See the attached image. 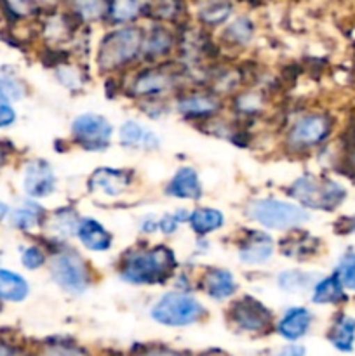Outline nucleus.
Listing matches in <instances>:
<instances>
[{"mask_svg":"<svg viewBox=\"0 0 355 356\" xmlns=\"http://www.w3.org/2000/svg\"><path fill=\"white\" fill-rule=\"evenodd\" d=\"M181 263L167 243H136L118 256L115 271L124 284L132 287H162L171 284Z\"/></svg>","mask_w":355,"mask_h":356,"instance_id":"1","label":"nucleus"},{"mask_svg":"<svg viewBox=\"0 0 355 356\" xmlns=\"http://www.w3.org/2000/svg\"><path fill=\"white\" fill-rule=\"evenodd\" d=\"M117 82L118 94L134 104L173 101L178 92L190 86L187 70L178 59L159 65H138Z\"/></svg>","mask_w":355,"mask_h":356,"instance_id":"2","label":"nucleus"},{"mask_svg":"<svg viewBox=\"0 0 355 356\" xmlns=\"http://www.w3.org/2000/svg\"><path fill=\"white\" fill-rule=\"evenodd\" d=\"M145 28L139 24L113 26L97 42L94 52L96 72L104 79H120L141 65Z\"/></svg>","mask_w":355,"mask_h":356,"instance_id":"3","label":"nucleus"},{"mask_svg":"<svg viewBox=\"0 0 355 356\" xmlns=\"http://www.w3.org/2000/svg\"><path fill=\"white\" fill-rule=\"evenodd\" d=\"M49 249V277L52 284L72 298L86 296L97 284L90 261L70 243H54Z\"/></svg>","mask_w":355,"mask_h":356,"instance_id":"4","label":"nucleus"},{"mask_svg":"<svg viewBox=\"0 0 355 356\" xmlns=\"http://www.w3.org/2000/svg\"><path fill=\"white\" fill-rule=\"evenodd\" d=\"M244 219L268 233H285L301 229L312 221V212L296 202L281 197H253L242 209Z\"/></svg>","mask_w":355,"mask_h":356,"instance_id":"5","label":"nucleus"},{"mask_svg":"<svg viewBox=\"0 0 355 356\" xmlns=\"http://www.w3.org/2000/svg\"><path fill=\"white\" fill-rule=\"evenodd\" d=\"M334 117L324 110L294 115L281 134V148L289 156H306L322 148L334 132Z\"/></svg>","mask_w":355,"mask_h":356,"instance_id":"6","label":"nucleus"},{"mask_svg":"<svg viewBox=\"0 0 355 356\" xmlns=\"http://www.w3.org/2000/svg\"><path fill=\"white\" fill-rule=\"evenodd\" d=\"M347 188L326 174L303 172L285 186V198L308 212H334L347 200Z\"/></svg>","mask_w":355,"mask_h":356,"instance_id":"7","label":"nucleus"},{"mask_svg":"<svg viewBox=\"0 0 355 356\" xmlns=\"http://www.w3.org/2000/svg\"><path fill=\"white\" fill-rule=\"evenodd\" d=\"M148 316L160 327L187 329L207 320L209 309L194 292L171 289L152 302Z\"/></svg>","mask_w":355,"mask_h":356,"instance_id":"8","label":"nucleus"},{"mask_svg":"<svg viewBox=\"0 0 355 356\" xmlns=\"http://www.w3.org/2000/svg\"><path fill=\"white\" fill-rule=\"evenodd\" d=\"M225 318L233 332L249 337L270 336L277 322L271 308L253 294H242L232 299L226 305Z\"/></svg>","mask_w":355,"mask_h":356,"instance_id":"9","label":"nucleus"},{"mask_svg":"<svg viewBox=\"0 0 355 356\" xmlns=\"http://www.w3.org/2000/svg\"><path fill=\"white\" fill-rule=\"evenodd\" d=\"M173 113L200 129L226 113V99L202 86H188L173 99Z\"/></svg>","mask_w":355,"mask_h":356,"instance_id":"10","label":"nucleus"},{"mask_svg":"<svg viewBox=\"0 0 355 356\" xmlns=\"http://www.w3.org/2000/svg\"><path fill=\"white\" fill-rule=\"evenodd\" d=\"M115 132L110 118L96 111H84L70 124L68 143L80 152L104 153L113 143Z\"/></svg>","mask_w":355,"mask_h":356,"instance_id":"11","label":"nucleus"},{"mask_svg":"<svg viewBox=\"0 0 355 356\" xmlns=\"http://www.w3.org/2000/svg\"><path fill=\"white\" fill-rule=\"evenodd\" d=\"M138 184V172L127 167H97L86 181L87 195L96 200H124Z\"/></svg>","mask_w":355,"mask_h":356,"instance_id":"12","label":"nucleus"},{"mask_svg":"<svg viewBox=\"0 0 355 356\" xmlns=\"http://www.w3.org/2000/svg\"><path fill=\"white\" fill-rule=\"evenodd\" d=\"M235 252L242 266L263 268L277 254V240L256 226L242 228L235 236Z\"/></svg>","mask_w":355,"mask_h":356,"instance_id":"13","label":"nucleus"},{"mask_svg":"<svg viewBox=\"0 0 355 356\" xmlns=\"http://www.w3.org/2000/svg\"><path fill=\"white\" fill-rule=\"evenodd\" d=\"M195 291L214 302H230L239 296L240 284L232 270L209 264L195 273Z\"/></svg>","mask_w":355,"mask_h":356,"instance_id":"14","label":"nucleus"},{"mask_svg":"<svg viewBox=\"0 0 355 356\" xmlns=\"http://www.w3.org/2000/svg\"><path fill=\"white\" fill-rule=\"evenodd\" d=\"M178 31L169 24L153 23L145 28L141 51V65H159L176 59Z\"/></svg>","mask_w":355,"mask_h":356,"instance_id":"15","label":"nucleus"},{"mask_svg":"<svg viewBox=\"0 0 355 356\" xmlns=\"http://www.w3.org/2000/svg\"><path fill=\"white\" fill-rule=\"evenodd\" d=\"M21 184H23V193L26 195V198L42 202L58 191L59 181L51 162L37 156L24 163Z\"/></svg>","mask_w":355,"mask_h":356,"instance_id":"16","label":"nucleus"},{"mask_svg":"<svg viewBox=\"0 0 355 356\" xmlns=\"http://www.w3.org/2000/svg\"><path fill=\"white\" fill-rule=\"evenodd\" d=\"M270 106V96L260 86H246L226 101V110L233 120L247 125L265 117Z\"/></svg>","mask_w":355,"mask_h":356,"instance_id":"17","label":"nucleus"},{"mask_svg":"<svg viewBox=\"0 0 355 356\" xmlns=\"http://www.w3.org/2000/svg\"><path fill=\"white\" fill-rule=\"evenodd\" d=\"M313 322H315V315L308 306H289L277 316L274 334H277L285 343H299L308 336Z\"/></svg>","mask_w":355,"mask_h":356,"instance_id":"18","label":"nucleus"},{"mask_svg":"<svg viewBox=\"0 0 355 356\" xmlns=\"http://www.w3.org/2000/svg\"><path fill=\"white\" fill-rule=\"evenodd\" d=\"M117 143L124 149L141 153H155L162 146L160 136L150 125L136 118H127L122 122L120 127L117 129Z\"/></svg>","mask_w":355,"mask_h":356,"instance_id":"19","label":"nucleus"},{"mask_svg":"<svg viewBox=\"0 0 355 356\" xmlns=\"http://www.w3.org/2000/svg\"><path fill=\"white\" fill-rule=\"evenodd\" d=\"M164 195L167 198L180 202H200L204 198V184H202L200 174L195 167L181 165L173 172L164 186Z\"/></svg>","mask_w":355,"mask_h":356,"instance_id":"20","label":"nucleus"},{"mask_svg":"<svg viewBox=\"0 0 355 356\" xmlns=\"http://www.w3.org/2000/svg\"><path fill=\"white\" fill-rule=\"evenodd\" d=\"M320 250H322V240L303 228L285 233L277 240V252L285 259L296 261V263H306L313 259L319 256Z\"/></svg>","mask_w":355,"mask_h":356,"instance_id":"21","label":"nucleus"},{"mask_svg":"<svg viewBox=\"0 0 355 356\" xmlns=\"http://www.w3.org/2000/svg\"><path fill=\"white\" fill-rule=\"evenodd\" d=\"M82 214L75 205H59L54 211H49L47 222L44 226L45 238L49 240V245L54 243H70V240L75 238L77 226H79Z\"/></svg>","mask_w":355,"mask_h":356,"instance_id":"22","label":"nucleus"},{"mask_svg":"<svg viewBox=\"0 0 355 356\" xmlns=\"http://www.w3.org/2000/svg\"><path fill=\"white\" fill-rule=\"evenodd\" d=\"M75 240L87 252L104 254L113 249L115 236L100 219L93 216H82L77 226Z\"/></svg>","mask_w":355,"mask_h":356,"instance_id":"23","label":"nucleus"},{"mask_svg":"<svg viewBox=\"0 0 355 356\" xmlns=\"http://www.w3.org/2000/svg\"><path fill=\"white\" fill-rule=\"evenodd\" d=\"M49 211L37 200H30L26 198L21 202L17 207H14L9 214V225L14 229L21 233H33V232H44V226L47 222Z\"/></svg>","mask_w":355,"mask_h":356,"instance_id":"24","label":"nucleus"},{"mask_svg":"<svg viewBox=\"0 0 355 356\" xmlns=\"http://www.w3.org/2000/svg\"><path fill=\"white\" fill-rule=\"evenodd\" d=\"M226 225L225 212L211 205H197L190 209L187 226L191 229L195 238H209L214 233L221 232Z\"/></svg>","mask_w":355,"mask_h":356,"instance_id":"25","label":"nucleus"},{"mask_svg":"<svg viewBox=\"0 0 355 356\" xmlns=\"http://www.w3.org/2000/svg\"><path fill=\"white\" fill-rule=\"evenodd\" d=\"M326 339L340 353H352L355 350V316L336 313L327 327Z\"/></svg>","mask_w":355,"mask_h":356,"instance_id":"26","label":"nucleus"},{"mask_svg":"<svg viewBox=\"0 0 355 356\" xmlns=\"http://www.w3.org/2000/svg\"><path fill=\"white\" fill-rule=\"evenodd\" d=\"M319 275L315 271L301 270V268H285L278 271L275 277L278 291L287 296H305L310 294L313 285L319 280Z\"/></svg>","mask_w":355,"mask_h":356,"instance_id":"27","label":"nucleus"},{"mask_svg":"<svg viewBox=\"0 0 355 356\" xmlns=\"http://www.w3.org/2000/svg\"><path fill=\"white\" fill-rule=\"evenodd\" d=\"M254 35H256V26L253 19L247 16H239L235 19L228 21L221 31V44L228 49H246L253 44Z\"/></svg>","mask_w":355,"mask_h":356,"instance_id":"28","label":"nucleus"},{"mask_svg":"<svg viewBox=\"0 0 355 356\" xmlns=\"http://www.w3.org/2000/svg\"><path fill=\"white\" fill-rule=\"evenodd\" d=\"M347 299V291L334 273L320 277L310 292V301L315 306H341Z\"/></svg>","mask_w":355,"mask_h":356,"instance_id":"29","label":"nucleus"},{"mask_svg":"<svg viewBox=\"0 0 355 356\" xmlns=\"http://www.w3.org/2000/svg\"><path fill=\"white\" fill-rule=\"evenodd\" d=\"M232 16L233 3L230 0H204L197 9V19L205 30L225 26Z\"/></svg>","mask_w":355,"mask_h":356,"instance_id":"30","label":"nucleus"},{"mask_svg":"<svg viewBox=\"0 0 355 356\" xmlns=\"http://www.w3.org/2000/svg\"><path fill=\"white\" fill-rule=\"evenodd\" d=\"M146 3L143 0H110L106 21L111 26H129L145 16Z\"/></svg>","mask_w":355,"mask_h":356,"instance_id":"31","label":"nucleus"},{"mask_svg":"<svg viewBox=\"0 0 355 356\" xmlns=\"http://www.w3.org/2000/svg\"><path fill=\"white\" fill-rule=\"evenodd\" d=\"M30 292V282L23 275L0 268V301L17 305V302L26 301Z\"/></svg>","mask_w":355,"mask_h":356,"instance_id":"32","label":"nucleus"},{"mask_svg":"<svg viewBox=\"0 0 355 356\" xmlns=\"http://www.w3.org/2000/svg\"><path fill=\"white\" fill-rule=\"evenodd\" d=\"M54 76L61 87H65L70 92H79L89 83V75L82 65L63 59L61 63L54 65Z\"/></svg>","mask_w":355,"mask_h":356,"instance_id":"33","label":"nucleus"},{"mask_svg":"<svg viewBox=\"0 0 355 356\" xmlns=\"http://www.w3.org/2000/svg\"><path fill=\"white\" fill-rule=\"evenodd\" d=\"M0 94L10 103H17L28 96L26 80L16 72L14 66H0Z\"/></svg>","mask_w":355,"mask_h":356,"instance_id":"34","label":"nucleus"},{"mask_svg":"<svg viewBox=\"0 0 355 356\" xmlns=\"http://www.w3.org/2000/svg\"><path fill=\"white\" fill-rule=\"evenodd\" d=\"M110 0H72V10L80 23H100L106 21Z\"/></svg>","mask_w":355,"mask_h":356,"instance_id":"35","label":"nucleus"},{"mask_svg":"<svg viewBox=\"0 0 355 356\" xmlns=\"http://www.w3.org/2000/svg\"><path fill=\"white\" fill-rule=\"evenodd\" d=\"M40 356H93V353L75 341L54 337L42 344Z\"/></svg>","mask_w":355,"mask_h":356,"instance_id":"36","label":"nucleus"},{"mask_svg":"<svg viewBox=\"0 0 355 356\" xmlns=\"http://www.w3.org/2000/svg\"><path fill=\"white\" fill-rule=\"evenodd\" d=\"M19 261L21 266L28 271H38L42 268H47L49 249L42 243H30L21 249Z\"/></svg>","mask_w":355,"mask_h":356,"instance_id":"37","label":"nucleus"},{"mask_svg":"<svg viewBox=\"0 0 355 356\" xmlns=\"http://www.w3.org/2000/svg\"><path fill=\"white\" fill-rule=\"evenodd\" d=\"M333 273L341 282L345 291L355 294V250L348 249L347 252L341 254Z\"/></svg>","mask_w":355,"mask_h":356,"instance_id":"38","label":"nucleus"},{"mask_svg":"<svg viewBox=\"0 0 355 356\" xmlns=\"http://www.w3.org/2000/svg\"><path fill=\"white\" fill-rule=\"evenodd\" d=\"M188 216H190V209L178 207L171 212H164L159 216V233L164 236H174L183 225L188 222Z\"/></svg>","mask_w":355,"mask_h":356,"instance_id":"39","label":"nucleus"},{"mask_svg":"<svg viewBox=\"0 0 355 356\" xmlns=\"http://www.w3.org/2000/svg\"><path fill=\"white\" fill-rule=\"evenodd\" d=\"M13 16L26 17L37 10V0H2Z\"/></svg>","mask_w":355,"mask_h":356,"instance_id":"40","label":"nucleus"},{"mask_svg":"<svg viewBox=\"0 0 355 356\" xmlns=\"http://www.w3.org/2000/svg\"><path fill=\"white\" fill-rule=\"evenodd\" d=\"M17 113L14 110L13 103L7 101L6 97L0 94V129H9L16 124Z\"/></svg>","mask_w":355,"mask_h":356,"instance_id":"41","label":"nucleus"},{"mask_svg":"<svg viewBox=\"0 0 355 356\" xmlns=\"http://www.w3.org/2000/svg\"><path fill=\"white\" fill-rule=\"evenodd\" d=\"M139 233L143 236H152L155 233H159V216L157 214H145L143 218H139L138 222Z\"/></svg>","mask_w":355,"mask_h":356,"instance_id":"42","label":"nucleus"},{"mask_svg":"<svg viewBox=\"0 0 355 356\" xmlns=\"http://www.w3.org/2000/svg\"><path fill=\"white\" fill-rule=\"evenodd\" d=\"M274 356H306V348L299 343H285L275 351Z\"/></svg>","mask_w":355,"mask_h":356,"instance_id":"43","label":"nucleus"},{"mask_svg":"<svg viewBox=\"0 0 355 356\" xmlns=\"http://www.w3.org/2000/svg\"><path fill=\"white\" fill-rule=\"evenodd\" d=\"M143 356H187V355H183L181 351L171 350V348H166V346H152V348H146V350L143 351Z\"/></svg>","mask_w":355,"mask_h":356,"instance_id":"44","label":"nucleus"},{"mask_svg":"<svg viewBox=\"0 0 355 356\" xmlns=\"http://www.w3.org/2000/svg\"><path fill=\"white\" fill-rule=\"evenodd\" d=\"M14 152V146L9 141H0V170L9 163L10 155Z\"/></svg>","mask_w":355,"mask_h":356,"instance_id":"45","label":"nucleus"},{"mask_svg":"<svg viewBox=\"0 0 355 356\" xmlns=\"http://www.w3.org/2000/svg\"><path fill=\"white\" fill-rule=\"evenodd\" d=\"M0 356H24L23 350L14 344L9 343H0Z\"/></svg>","mask_w":355,"mask_h":356,"instance_id":"46","label":"nucleus"},{"mask_svg":"<svg viewBox=\"0 0 355 356\" xmlns=\"http://www.w3.org/2000/svg\"><path fill=\"white\" fill-rule=\"evenodd\" d=\"M347 162H348V169H350L352 174L355 176V134H354V139H352L350 149H348Z\"/></svg>","mask_w":355,"mask_h":356,"instance_id":"47","label":"nucleus"},{"mask_svg":"<svg viewBox=\"0 0 355 356\" xmlns=\"http://www.w3.org/2000/svg\"><path fill=\"white\" fill-rule=\"evenodd\" d=\"M10 211H13V207H10L9 204H6V202L0 200V222H3L6 219H9Z\"/></svg>","mask_w":355,"mask_h":356,"instance_id":"48","label":"nucleus"},{"mask_svg":"<svg viewBox=\"0 0 355 356\" xmlns=\"http://www.w3.org/2000/svg\"><path fill=\"white\" fill-rule=\"evenodd\" d=\"M345 222H347V228L343 229V233H355V216L345 219Z\"/></svg>","mask_w":355,"mask_h":356,"instance_id":"49","label":"nucleus"},{"mask_svg":"<svg viewBox=\"0 0 355 356\" xmlns=\"http://www.w3.org/2000/svg\"><path fill=\"white\" fill-rule=\"evenodd\" d=\"M2 309H3V302L0 301V313H2Z\"/></svg>","mask_w":355,"mask_h":356,"instance_id":"50","label":"nucleus"}]
</instances>
